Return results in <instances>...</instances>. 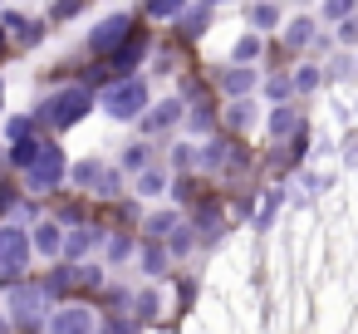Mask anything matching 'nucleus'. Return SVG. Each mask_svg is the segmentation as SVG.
<instances>
[{
  "instance_id": "obj_13",
  "label": "nucleus",
  "mask_w": 358,
  "mask_h": 334,
  "mask_svg": "<svg viewBox=\"0 0 358 334\" xmlns=\"http://www.w3.org/2000/svg\"><path fill=\"white\" fill-rule=\"evenodd\" d=\"M187 11V0H148V15L152 20H172V15H182Z\"/></svg>"
},
{
  "instance_id": "obj_4",
  "label": "nucleus",
  "mask_w": 358,
  "mask_h": 334,
  "mask_svg": "<svg viewBox=\"0 0 358 334\" xmlns=\"http://www.w3.org/2000/svg\"><path fill=\"white\" fill-rule=\"evenodd\" d=\"M25 172H30V187H35V192H50V187H59V177H64V153H59L55 143H50V148L40 143V153H35V162H30Z\"/></svg>"
},
{
  "instance_id": "obj_16",
  "label": "nucleus",
  "mask_w": 358,
  "mask_h": 334,
  "mask_svg": "<svg viewBox=\"0 0 358 334\" xmlns=\"http://www.w3.org/2000/svg\"><path fill=\"white\" fill-rule=\"evenodd\" d=\"M270 133H275V138H285V133H299V118H294L289 109H275V118H270Z\"/></svg>"
},
{
  "instance_id": "obj_17",
  "label": "nucleus",
  "mask_w": 358,
  "mask_h": 334,
  "mask_svg": "<svg viewBox=\"0 0 358 334\" xmlns=\"http://www.w3.org/2000/svg\"><path fill=\"white\" fill-rule=\"evenodd\" d=\"M309 35H314V25H309V20H294V25L285 30V45H294V50H299V45H309Z\"/></svg>"
},
{
  "instance_id": "obj_3",
  "label": "nucleus",
  "mask_w": 358,
  "mask_h": 334,
  "mask_svg": "<svg viewBox=\"0 0 358 334\" xmlns=\"http://www.w3.org/2000/svg\"><path fill=\"white\" fill-rule=\"evenodd\" d=\"M128 35H133V20L128 15H108V20H99L89 30V55H118L128 45Z\"/></svg>"
},
{
  "instance_id": "obj_25",
  "label": "nucleus",
  "mask_w": 358,
  "mask_h": 334,
  "mask_svg": "<svg viewBox=\"0 0 358 334\" xmlns=\"http://www.w3.org/2000/svg\"><path fill=\"white\" fill-rule=\"evenodd\" d=\"M123 162H128L133 172H143V167H148V148H128V158H123Z\"/></svg>"
},
{
  "instance_id": "obj_18",
  "label": "nucleus",
  "mask_w": 358,
  "mask_h": 334,
  "mask_svg": "<svg viewBox=\"0 0 358 334\" xmlns=\"http://www.w3.org/2000/svg\"><path fill=\"white\" fill-rule=\"evenodd\" d=\"M162 187H167L162 172H143V177H138V192H143V197H162Z\"/></svg>"
},
{
  "instance_id": "obj_10",
  "label": "nucleus",
  "mask_w": 358,
  "mask_h": 334,
  "mask_svg": "<svg viewBox=\"0 0 358 334\" xmlns=\"http://www.w3.org/2000/svg\"><path fill=\"white\" fill-rule=\"evenodd\" d=\"M177 118H182V99H167V104H157L143 123H148V128H167V123H177Z\"/></svg>"
},
{
  "instance_id": "obj_5",
  "label": "nucleus",
  "mask_w": 358,
  "mask_h": 334,
  "mask_svg": "<svg viewBox=\"0 0 358 334\" xmlns=\"http://www.w3.org/2000/svg\"><path fill=\"white\" fill-rule=\"evenodd\" d=\"M25 260H30V231L6 226L0 231V275H20Z\"/></svg>"
},
{
  "instance_id": "obj_24",
  "label": "nucleus",
  "mask_w": 358,
  "mask_h": 334,
  "mask_svg": "<svg viewBox=\"0 0 358 334\" xmlns=\"http://www.w3.org/2000/svg\"><path fill=\"white\" fill-rule=\"evenodd\" d=\"M206 20H211L206 11H192V15H187V35H201V30H206Z\"/></svg>"
},
{
  "instance_id": "obj_19",
  "label": "nucleus",
  "mask_w": 358,
  "mask_h": 334,
  "mask_svg": "<svg viewBox=\"0 0 358 334\" xmlns=\"http://www.w3.org/2000/svg\"><path fill=\"white\" fill-rule=\"evenodd\" d=\"M353 6H358V0H324V15H329V20H348Z\"/></svg>"
},
{
  "instance_id": "obj_1",
  "label": "nucleus",
  "mask_w": 358,
  "mask_h": 334,
  "mask_svg": "<svg viewBox=\"0 0 358 334\" xmlns=\"http://www.w3.org/2000/svg\"><path fill=\"white\" fill-rule=\"evenodd\" d=\"M94 109V94L84 89V84H74V89H59V94H50V104H45V118L55 123V128H74L84 113Z\"/></svg>"
},
{
  "instance_id": "obj_29",
  "label": "nucleus",
  "mask_w": 358,
  "mask_h": 334,
  "mask_svg": "<svg viewBox=\"0 0 358 334\" xmlns=\"http://www.w3.org/2000/svg\"><path fill=\"white\" fill-rule=\"evenodd\" d=\"M0 334H6V319H0Z\"/></svg>"
},
{
  "instance_id": "obj_11",
  "label": "nucleus",
  "mask_w": 358,
  "mask_h": 334,
  "mask_svg": "<svg viewBox=\"0 0 358 334\" xmlns=\"http://www.w3.org/2000/svg\"><path fill=\"white\" fill-rule=\"evenodd\" d=\"M35 246H40L45 256H59V246H64L59 226H55V221H40V226H35Z\"/></svg>"
},
{
  "instance_id": "obj_28",
  "label": "nucleus",
  "mask_w": 358,
  "mask_h": 334,
  "mask_svg": "<svg viewBox=\"0 0 358 334\" xmlns=\"http://www.w3.org/2000/svg\"><path fill=\"white\" fill-rule=\"evenodd\" d=\"M172 231V216H152V236H167Z\"/></svg>"
},
{
  "instance_id": "obj_14",
  "label": "nucleus",
  "mask_w": 358,
  "mask_h": 334,
  "mask_svg": "<svg viewBox=\"0 0 358 334\" xmlns=\"http://www.w3.org/2000/svg\"><path fill=\"white\" fill-rule=\"evenodd\" d=\"M250 118H255V109H250V99H236V104L226 109V123H231V128H250Z\"/></svg>"
},
{
  "instance_id": "obj_7",
  "label": "nucleus",
  "mask_w": 358,
  "mask_h": 334,
  "mask_svg": "<svg viewBox=\"0 0 358 334\" xmlns=\"http://www.w3.org/2000/svg\"><path fill=\"white\" fill-rule=\"evenodd\" d=\"M74 182H79L84 192H99V197H118V172L103 167V162H94V158L74 167Z\"/></svg>"
},
{
  "instance_id": "obj_9",
  "label": "nucleus",
  "mask_w": 358,
  "mask_h": 334,
  "mask_svg": "<svg viewBox=\"0 0 358 334\" xmlns=\"http://www.w3.org/2000/svg\"><path fill=\"white\" fill-rule=\"evenodd\" d=\"M221 89L241 99V94H250V89H255V74H250V69H226V74H221Z\"/></svg>"
},
{
  "instance_id": "obj_23",
  "label": "nucleus",
  "mask_w": 358,
  "mask_h": 334,
  "mask_svg": "<svg viewBox=\"0 0 358 334\" xmlns=\"http://www.w3.org/2000/svg\"><path fill=\"white\" fill-rule=\"evenodd\" d=\"M314 84H319V69H299V74L289 79V89H304V94H309Z\"/></svg>"
},
{
  "instance_id": "obj_27",
  "label": "nucleus",
  "mask_w": 358,
  "mask_h": 334,
  "mask_svg": "<svg viewBox=\"0 0 358 334\" xmlns=\"http://www.w3.org/2000/svg\"><path fill=\"white\" fill-rule=\"evenodd\" d=\"M270 94H275V99H289L294 89H289V79H275V84H270Z\"/></svg>"
},
{
  "instance_id": "obj_15",
  "label": "nucleus",
  "mask_w": 358,
  "mask_h": 334,
  "mask_svg": "<svg viewBox=\"0 0 358 334\" xmlns=\"http://www.w3.org/2000/svg\"><path fill=\"white\" fill-rule=\"evenodd\" d=\"M35 153H40V143H35V138H15L10 162H15V167H30V162H35Z\"/></svg>"
},
{
  "instance_id": "obj_21",
  "label": "nucleus",
  "mask_w": 358,
  "mask_h": 334,
  "mask_svg": "<svg viewBox=\"0 0 358 334\" xmlns=\"http://www.w3.org/2000/svg\"><path fill=\"white\" fill-rule=\"evenodd\" d=\"M138 55H143V40H128V45H123V50L113 55V64H118V69H128V64H133Z\"/></svg>"
},
{
  "instance_id": "obj_26",
  "label": "nucleus",
  "mask_w": 358,
  "mask_h": 334,
  "mask_svg": "<svg viewBox=\"0 0 358 334\" xmlns=\"http://www.w3.org/2000/svg\"><path fill=\"white\" fill-rule=\"evenodd\" d=\"M343 45H358V20H343V35H338Z\"/></svg>"
},
{
  "instance_id": "obj_6",
  "label": "nucleus",
  "mask_w": 358,
  "mask_h": 334,
  "mask_svg": "<svg viewBox=\"0 0 358 334\" xmlns=\"http://www.w3.org/2000/svg\"><path fill=\"white\" fill-rule=\"evenodd\" d=\"M40 305H45V290L40 285H6V309L15 324H35L40 319Z\"/></svg>"
},
{
  "instance_id": "obj_8",
  "label": "nucleus",
  "mask_w": 358,
  "mask_h": 334,
  "mask_svg": "<svg viewBox=\"0 0 358 334\" xmlns=\"http://www.w3.org/2000/svg\"><path fill=\"white\" fill-rule=\"evenodd\" d=\"M50 334H94V309L89 305H64L50 319Z\"/></svg>"
},
{
  "instance_id": "obj_22",
  "label": "nucleus",
  "mask_w": 358,
  "mask_h": 334,
  "mask_svg": "<svg viewBox=\"0 0 358 334\" xmlns=\"http://www.w3.org/2000/svg\"><path fill=\"white\" fill-rule=\"evenodd\" d=\"M255 55H260V40H255V35H245V40L236 45V60H241V64H250Z\"/></svg>"
},
{
  "instance_id": "obj_2",
  "label": "nucleus",
  "mask_w": 358,
  "mask_h": 334,
  "mask_svg": "<svg viewBox=\"0 0 358 334\" xmlns=\"http://www.w3.org/2000/svg\"><path fill=\"white\" fill-rule=\"evenodd\" d=\"M103 109H108L113 118H143V109H148V84H143V79L113 84V89L103 94Z\"/></svg>"
},
{
  "instance_id": "obj_20",
  "label": "nucleus",
  "mask_w": 358,
  "mask_h": 334,
  "mask_svg": "<svg viewBox=\"0 0 358 334\" xmlns=\"http://www.w3.org/2000/svg\"><path fill=\"white\" fill-rule=\"evenodd\" d=\"M250 20H255L260 30H270V25L280 20V11H275V6H250Z\"/></svg>"
},
{
  "instance_id": "obj_12",
  "label": "nucleus",
  "mask_w": 358,
  "mask_h": 334,
  "mask_svg": "<svg viewBox=\"0 0 358 334\" xmlns=\"http://www.w3.org/2000/svg\"><path fill=\"white\" fill-rule=\"evenodd\" d=\"M94 246H99V231H94V226H84V231H74V236H69L59 251H69V256H84V251H94Z\"/></svg>"
}]
</instances>
